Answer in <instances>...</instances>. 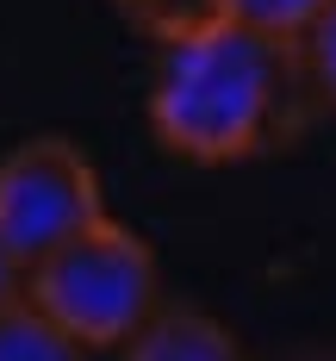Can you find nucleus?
Here are the masks:
<instances>
[{"instance_id":"nucleus-1","label":"nucleus","mask_w":336,"mask_h":361,"mask_svg":"<svg viewBox=\"0 0 336 361\" xmlns=\"http://www.w3.org/2000/svg\"><path fill=\"white\" fill-rule=\"evenodd\" d=\"M299 44L218 19L206 32L162 44L149 75V131L156 144L199 169H230L287 137L299 112Z\"/></svg>"},{"instance_id":"nucleus-2","label":"nucleus","mask_w":336,"mask_h":361,"mask_svg":"<svg viewBox=\"0 0 336 361\" xmlns=\"http://www.w3.org/2000/svg\"><path fill=\"white\" fill-rule=\"evenodd\" d=\"M25 299L81 349H118L162 305L156 250L106 212L25 268Z\"/></svg>"},{"instance_id":"nucleus-3","label":"nucleus","mask_w":336,"mask_h":361,"mask_svg":"<svg viewBox=\"0 0 336 361\" xmlns=\"http://www.w3.org/2000/svg\"><path fill=\"white\" fill-rule=\"evenodd\" d=\"M94 218H106V193L81 144L25 137L0 156V237L25 268L69 243L75 231H87Z\"/></svg>"},{"instance_id":"nucleus-4","label":"nucleus","mask_w":336,"mask_h":361,"mask_svg":"<svg viewBox=\"0 0 336 361\" xmlns=\"http://www.w3.org/2000/svg\"><path fill=\"white\" fill-rule=\"evenodd\" d=\"M118 361H249V349L199 305H156L118 343Z\"/></svg>"},{"instance_id":"nucleus-5","label":"nucleus","mask_w":336,"mask_h":361,"mask_svg":"<svg viewBox=\"0 0 336 361\" xmlns=\"http://www.w3.org/2000/svg\"><path fill=\"white\" fill-rule=\"evenodd\" d=\"M87 349L63 324H50L32 299L0 305V361H81Z\"/></svg>"},{"instance_id":"nucleus-6","label":"nucleus","mask_w":336,"mask_h":361,"mask_svg":"<svg viewBox=\"0 0 336 361\" xmlns=\"http://www.w3.org/2000/svg\"><path fill=\"white\" fill-rule=\"evenodd\" d=\"M112 13L162 50V44H181V37L218 25V19H224V0H112Z\"/></svg>"},{"instance_id":"nucleus-7","label":"nucleus","mask_w":336,"mask_h":361,"mask_svg":"<svg viewBox=\"0 0 336 361\" xmlns=\"http://www.w3.org/2000/svg\"><path fill=\"white\" fill-rule=\"evenodd\" d=\"M324 6H330V0H224V19H237V25H249V32H268V37L299 44Z\"/></svg>"},{"instance_id":"nucleus-8","label":"nucleus","mask_w":336,"mask_h":361,"mask_svg":"<svg viewBox=\"0 0 336 361\" xmlns=\"http://www.w3.org/2000/svg\"><path fill=\"white\" fill-rule=\"evenodd\" d=\"M299 63H305V81L336 106V0L311 19V32L299 37Z\"/></svg>"},{"instance_id":"nucleus-9","label":"nucleus","mask_w":336,"mask_h":361,"mask_svg":"<svg viewBox=\"0 0 336 361\" xmlns=\"http://www.w3.org/2000/svg\"><path fill=\"white\" fill-rule=\"evenodd\" d=\"M13 299H25V262L6 250V237H0V305H13Z\"/></svg>"},{"instance_id":"nucleus-10","label":"nucleus","mask_w":336,"mask_h":361,"mask_svg":"<svg viewBox=\"0 0 336 361\" xmlns=\"http://www.w3.org/2000/svg\"><path fill=\"white\" fill-rule=\"evenodd\" d=\"M287 361H336V343H311V349H293Z\"/></svg>"}]
</instances>
